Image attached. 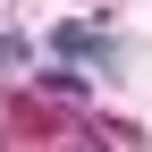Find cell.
Returning <instances> with one entry per match:
<instances>
[{"instance_id": "obj_1", "label": "cell", "mask_w": 152, "mask_h": 152, "mask_svg": "<svg viewBox=\"0 0 152 152\" xmlns=\"http://www.w3.org/2000/svg\"><path fill=\"white\" fill-rule=\"evenodd\" d=\"M51 51H59V59H102L110 34H102V26H59V34H51Z\"/></svg>"}]
</instances>
